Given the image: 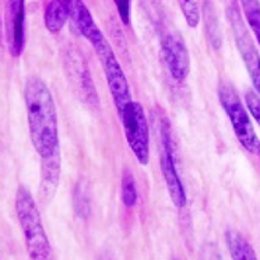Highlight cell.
Listing matches in <instances>:
<instances>
[{"label":"cell","instance_id":"cell-15","mask_svg":"<svg viewBox=\"0 0 260 260\" xmlns=\"http://www.w3.org/2000/svg\"><path fill=\"white\" fill-rule=\"evenodd\" d=\"M239 2L249 28L253 31L254 38L260 45V0H239Z\"/></svg>","mask_w":260,"mask_h":260},{"label":"cell","instance_id":"cell-8","mask_svg":"<svg viewBox=\"0 0 260 260\" xmlns=\"http://www.w3.org/2000/svg\"><path fill=\"white\" fill-rule=\"evenodd\" d=\"M161 49L172 79L182 83L190 72V56L182 35L176 29L164 31L161 37Z\"/></svg>","mask_w":260,"mask_h":260},{"label":"cell","instance_id":"cell-5","mask_svg":"<svg viewBox=\"0 0 260 260\" xmlns=\"http://www.w3.org/2000/svg\"><path fill=\"white\" fill-rule=\"evenodd\" d=\"M174 140L171 133V126L168 120L162 119L159 127V167L164 176L165 185L170 193L172 203L178 209H183L186 206V192L182 183V179L178 174L175 157H174Z\"/></svg>","mask_w":260,"mask_h":260},{"label":"cell","instance_id":"cell-16","mask_svg":"<svg viewBox=\"0 0 260 260\" xmlns=\"http://www.w3.org/2000/svg\"><path fill=\"white\" fill-rule=\"evenodd\" d=\"M120 183H122V202L127 209L135 207L137 203V187L133 174L129 168H123Z\"/></svg>","mask_w":260,"mask_h":260},{"label":"cell","instance_id":"cell-1","mask_svg":"<svg viewBox=\"0 0 260 260\" xmlns=\"http://www.w3.org/2000/svg\"><path fill=\"white\" fill-rule=\"evenodd\" d=\"M24 101L32 146L41 158H46L60 150L53 96L42 80L29 77L24 87Z\"/></svg>","mask_w":260,"mask_h":260},{"label":"cell","instance_id":"cell-19","mask_svg":"<svg viewBox=\"0 0 260 260\" xmlns=\"http://www.w3.org/2000/svg\"><path fill=\"white\" fill-rule=\"evenodd\" d=\"M245 102H246V107H248V111L252 115V118L260 126V94L257 91L249 90L245 94Z\"/></svg>","mask_w":260,"mask_h":260},{"label":"cell","instance_id":"cell-17","mask_svg":"<svg viewBox=\"0 0 260 260\" xmlns=\"http://www.w3.org/2000/svg\"><path fill=\"white\" fill-rule=\"evenodd\" d=\"M74 209L81 218H87L90 214V193L85 181H80L74 192Z\"/></svg>","mask_w":260,"mask_h":260},{"label":"cell","instance_id":"cell-10","mask_svg":"<svg viewBox=\"0 0 260 260\" xmlns=\"http://www.w3.org/2000/svg\"><path fill=\"white\" fill-rule=\"evenodd\" d=\"M40 198L48 203L53 199L60 181V150H57L46 158H41Z\"/></svg>","mask_w":260,"mask_h":260},{"label":"cell","instance_id":"cell-12","mask_svg":"<svg viewBox=\"0 0 260 260\" xmlns=\"http://www.w3.org/2000/svg\"><path fill=\"white\" fill-rule=\"evenodd\" d=\"M85 63L87 62H84V60L77 62V59L74 57V63H70L72 68L69 69V77L72 79L76 92L81 98H84V101L95 105V104H98V95H96L95 87H94V83L91 79L88 66Z\"/></svg>","mask_w":260,"mask_h":260},{"label":"cell","instance_id":"cell-4","mask_svg":"<svg viewBox=\"0 0 260 260\" xmlns=\"http://www.w3.org/2000/svg\"><path fill=\"white\" fill-rule=\"evenodd\" d=\"M96 55L100 57V62L104 69V74L107 79L108 87L112 95L113 104L116 107L119 116L123 113L126 107L132 102V92H130L129 83L126 79L123 69L115 56L112 46L109 45L107 40H102L100 44L94 46Z\"/></svg>","mask_w":260,"mask_h":260},{"label":"cell","instance_id":"cell-14","mask_svg":"<svg viewBox=\"0 0 260 260\" xmlns=\"http://www.w3.org/2000/svg\"><path fill=\"white\" fill-rule=\"evenodd\" d=\"M225 241L232 260H259L246 238L235 230L226 231Z\"/></svg>","mask_w":260,"mask_h":260},{"label":"cell","instance_id":"cell-11","mask_svg":"<svg viewBox=\"0 0 260 260\" xmlns=\"http://www.w3.org/2000/svg\"><path fill=\"white\" fill-rule=\"evenodd\" d=\"M70 20L73 23L74 29L79 34L83 35L85 40L92 45V48L96 44H100L102 40H105V37L101 32V29L98 28V25H96L94 18L91 16L88 7L85 6L83 0H74Z\"/></svg>","mask_w":260,"mask_h":260},{"label":"cell","instance_id":"cell-18","mask_svg":"<svg viewBox=\"0 0 260 260\" xmlns=\"http://www.w3.org/2000/svg\"><path fill=\"white\" fill-rule=\"evenodd\" d=\"M182 14L190 28H196L200 21V5L199 0H178Z\"/></svg>","mask_w":260,"mask_h":260},{"label":"cell","instance_id":"cell-9","mask_svg":"<svg viewBox=\"0 0 260 260\" xmlns=\"http://www.w3.org/2000/svg\"><path fill=\"white\" fill-rule=\"evenodd\" d=\"M5 40L7 51L18 57L25 45V7L24 0H6L5 6Z\"/></svg>","mask_w":260,"mask_h":260},{"label":"cell","instance_id":"cell-2","mask_svg":"<svg viewBox=\"0 0 260 260\" xmlns=\"http://www.w3.org/2000/svg\"><path fill=\"white\" fill-rule=\"evenodd\" d=\"M16 213L31 260H51L52 249L42 225L40 209L24 186L18 187L16 194Z\"/></svg>","mask_w":260,"mask_h":260},{"label":"cell","instance_id":"cell-13","mask_svg":"<svg viewBox=\"0 0 260 260\" xmlns=\"http://www.w3.org/2000/svg\"><path fill=\"white\" fill-rule=\"evenodd\" d=\"M74 0H49L44 13L46 29L51 34H57L72 16Z\"/></svg>","mask_w":260,"mask_h":260},{"label":"cell","instance_id":"cell-21","mask_svg":"<svg viewBox=\"0 0 260 260\" xmlns=\"http://www.w3.org/2000/svg\"><path fill=\"white\" fill-rule=\"evenodd\" d=\"M113 3L118 9L122 23L127 25L130 23V0H113Z\"/></svg>","mask_w":260,"mask_h":260},{"label":"cell","instance_id":"cell-6","mask_svg":"<svg viewBox=\"0 0 260 260\" xmlns=\"http://www.w3.org/2000/svg\"><path fill=\"white\" fill-rule=\"evenodd\" d=\"M130 150L142 165L150 161V129L142 104L132 101L120 115Z\"/></svg>","mask_w":260,"mask_h":260},{"label":"cell","instance_id":"cell-7","mask_svg":"<svg viewBox=\"0 0 260 260\" xmlns=\"http://www.w3.org/2000/svg\"><path fill=\"white\" fill-rule=\"evenodd\" d=\"M226 17H228V21H230V25L232 28L235 45H237L245 66H246L254 91H257L260 94V55L256 49V46H254L253 38L249 32L248 27L243 23L242 16H241V13L235 5L228 7Z\"/></svg>","mask_w":260,"mask_h":260},{"label":"cell","instance_id":"cell-3","mask_svg":"<svg viewBox=\"0 0 260 260\" xmlns=\"http://www.w3.org/2000/svg\"><path fill=\"white\" fill-rule=\"evenodd\" d=\"M218 100L231 122L238 142L249 154L260 155V139L254 132L253 123L249 118L246 108L243 107L241 96L234 85L228 81H221L218 85Z\"/></svg>","mask_w":260,"mask_h":260},{"label":"cell","instance_id":"cell-20","mask_svg":"<svg viewBox=\"0 0 260 260\" xmlns=\"http://www.w3.org/2000/svg\"><path fill=\"white\" fill-rule=\"evenodd\" d=\"M200 260H224L215 243L206 242L200 249Z\"/></svg>","mask_w":260,"mask_h":260}]
</instances>
